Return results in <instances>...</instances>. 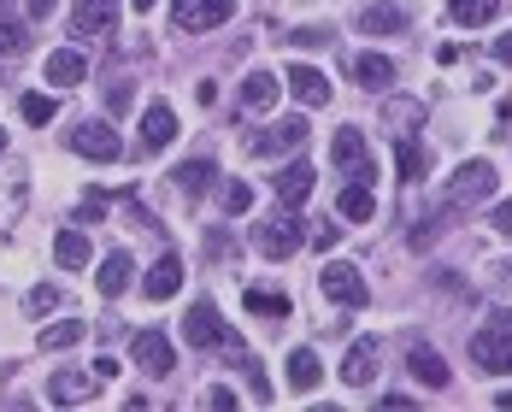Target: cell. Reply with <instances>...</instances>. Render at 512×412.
Returning <instances> with one entry per match:
<instances>
[{"mask_svg":"<svg viewBox=\"0 0 512 412\" xmlns=\"http://www.w3.org/2000/svg\"><path fill=\"white\" fill-rule=\"evenodd\" d=\"M307 195H312V165H307V159L283 165V171H277V201H283V206H301Z\"/></svg>","mask_w":512,"mask_h":412,"instance_id":"cell-21","label":"cell"},{"mask_svg":"<svg viewBox=\"0 0 512 412\" xmlns=\"http://www.w3.org/2000/svg\"><path fill=\"white\" fill-rule=\"evenodd\" d=\"M53 112H59L53 95H24V124H53Z\"/></svg>","mask_w":512,"mask_h":412,"instance_id":"cell-33","label":"cell"},{"mask_svg":"<svg viewBox=\"0 0 512 412\" xmlns=\"http://www.w3.org/2000/svg\"><path fill=\"white\" fill-rule=\"evenodd\" d=\"M53 12V0H30V18H48Z\"/></svg>","mask_w":512,"mask_h":412,"instance_id":"cell-42","label":"cell"},{"mask_svg":"<svg viewBox=\"0 0 512 412\" xmlns=\"http://www.w3.org/2000/svg\"><path fill=\"white\" fill-rule=\"evenodd\" d=\"M318 377H324L318 354H312V348H295V354H289V383H295V389H318Z\"/></svg>","mask_w":512,"mask_h":412,"instance_id":"cell-29","label":"cell"},{"mask_svg":"<svg viewBox=\"0 0 512 412\" xmlns=\"http://www.w3.org/2000/svg\"><path fill=\"white\" fill-rule=\"evenodd\" d=\"M53 259H59L65 271L89 265V236H83V230H59V242H53Z\"/></svg>","mask_w":512,"mask_h":412,"instance_id":"cell-27","label":"cell"},{"mask_svg":"<svg viewBox=\"0 0 512 412\" xmlns=\"http://www.w3.org/2000/svg\"><path fill=\"white\" fill-rule=\"evenodd\" d=\"M130 277H136V259H130V254H106L95 283H101V295H124V289H130Z\"/></svg>","mask_w":512,"mask_h":412,"instance_id":"cell-23","label":"cell"},{"mask_svg":"<svg viewBox=\"0 0 512 412\" xmlns=\"http://www.w3.org/2000/svg\"><path fill=\"white\" fill-rule=\"evenodd\" d=\"M359 30H365V36H401V30H407V6H395V0H371V6L359 12Z\"/></svg>","mask_w":512,"mask_h":412,"instance_id":"cell-14","label":"cell"},{"mask_svg":"<svg viewBox=\"0 0 512 412\" xmlns=\"http://www.w3.org/2000/svg\"><path fill=\"white\" fill-rule=\"evenodd\" d=\"M395 171H401V183H418L424 177V148L412 136H401V148H395Z\"/></svg>","mask_w":512,"mask_h":412,"instance_id":"cell-31","label":"cell"},{"mask_svg":"<svg viewBox=\"0 0 512 412\" xmlns=\"http://www.w3.org/2000/svg\"><path fill=\"white\" fill-rule=\"evenodd\" d=\"M230 12H236V0H177V6H171V24L195 36V30H212V24H224Z\"/></svg>","mask_w":512,"mask_h":412,"instance_id":"cell-8","label":"cell"},{"mask_svg":"<svg viewBox=\"0 0 512 412\" xmlns=\"http://www.w3.org/2000/svg\"><path fill=\"white\" fill-rule=\"evenodd\" d=\"M336 242H342V230H336V224H324V230H312V248H318V254H324V248H336Z\"/></svg>","mask_w":512,"mask_h":412,"instance_id":"cell-38","label":"cell"},{"mask_svg":"<svg viewBox=\"0 0 512 412\" xmlns=\"http://www.w3.org/2000/svg\"><path fill=\"white\" fill-rule=\"evenodd\" d=\"M71 154L95 159V165H112V159L124 154V142L112 136V124H77V136H71Z\"/></svg>","mask_w":512,"mask_h":412,"instance_id":"cell-9","label":"cell"},{"mask_svg":"<svg viewBox=\"0 0 512 412\" xmlns=\"http://www.w3.org/2000/svg\"><path fill=\"white\" fill-rule=\"evenodd\" d=\"M89 77V59L77 48H59V53H48V83L53 89H71V83H83Z\"/></svg>","mask_w":512,"mask_h":412,"instance_id":"cell-20","label":"cell"},{"mask_svg":"<svg viewBox=\"0 0 512 412\" xmlns=\"http://www.w3.org/2000/svg\"><path fill=\"white\" fill-rule=\"evenodd\" d=\"M71 30H77L83 42H106V36L118 30V0H77Z\"/></svg>","mask_w":512,"mask_h":412,"instance_id":"cell-6","label":"cell"},{"mask_svg":"<svg viewBox=\"0 0 512 412\" xmlns=\"http://www.w3.org/2000/svg\"><path fill=\"white\" fill-rule=\"evenodd\" d=\"M371 212H377V195H371L365 183H348V189H342V218H354V224H365Z\"/></svg>","mask_w":512,"mask_h":412,"instance_id":"cell-30","label":"cell"},{"mask_svg":"<svg viewBox=\"0 0 512 412\" xmlns=\"http://www.w3.org/2000/svg\"><path fill=\"white\" fill-rule=\"evenodd\" d=\"M95 389H101V377H89V371H53L48 377L53 407H83V401H95Z\"/></svg>","mask_w":512,"mask_h":412,"instance_id":"cell-10","label":"cell"},{"mask_svg":"<svg viewBox=\"0 0 512 412\" xmlns=\"http://www.w3.org/2000/svg\"><path fill=\"white\" fill-rule=\"evenodd\" d=\"M24 307H30L36 318H42V312H53V307H59V289H53V283H42V289H30V295H24Z\"/></svg>","mask_w":512,"mask_h":412,"instance_id":"cell-35","label":"cell"},{"mask_svg":"<svg viewBox=\"0 0 512 412\" xmlns=\"http://www.w3.org/2000/svg\"><path fill=\"white\" fill-rule=\"evenodd\" d=\"M495 195V165L489 159H471V165H460L454 171V189H448V201L454 206H477Z\"/></svg>","mask_w":512,"mask_h":412,"instance_id":"cell-4","label":"cell"},{"mask_svg":"<svg viewBox=\"0 0 512 412\" xmlns=\"http://www.w3.org/2000/svg\"><path fill=\"white\" fill-rule=\"evenodd\" d=\"M277 95H283V89H277L271 71H248V83H242V106H248V112H271Z\"/></svg>","mask_w":512,"mask_h":412,"instance_id":"cell-22","label":"cell"},{"mask_svg":"<svg viewBox=\"0 0 512 412\" xmlns=\"http://www.w3.org/2000/svg\"><path fill=\"white\" fill-rule=\"evenodd\" d=\"M148 6H154V0H136V12H148Z\"/></svg>","mask_w":512,"mask_h":412,"instance_id":"cell-44","label":"cell"},{"mask_svg":"<svg viewBox=\"0 0 512 412\" xmlns=\"http://www.w3.org/2000/svg\"><path fill=\"white\" fill-rule=\"evenodd\" d=\"M501 283H507V289H512V265H501Z\"/></svg>","mask_w":512,"mask_h":412,"instance_id":"cell-43","label":"cell"},{"mask_svg":"<svg viewBox=\"0 0 512 412\" xmlns=\"http://www.w3.org/2000/svg\"><path fill=\"white\" fill-rule=\"evenodd\" d=\"M448 12H454V24L477 30V24H489V18L501 12V0H448Z\"/></svg>","mask_w":512,"mask_h":412,"instance_id":"cell-28","label":"cell"},{"mask_svg":"<svg viewBox=\"0 0 512 412\" xmlns=\"http://www.w3.org/2000/svg\"><path fill=\"white\" fill-rule=\"evenodd\" d=\"M371 377H377V342H354L348 360H342V383L348 389H365Z\"/></svg>","mask_w":512,"mask_h":412,"instance_id":"cell-19","label":"cell"},{"mask_svg":"<svg viewBox=\"0 0 512 412\" xmlns=\"http://www.w3.org/2000/svg\"><path fill=\"white\" fill-rule=\"evenodd\" d=\"M130 354H136V365H142V371H154V377H165V371L177 365V354H171V336H165V330H136Z\"/></svg>","mask_w":512,"mask_h":412,"instance_id":"cell-11","label":"cell"},{"mask_svg":"<svg viewBox=\"0 0 512 412\" xmlns=\"http://www.w3.org/2000/svg\"><path fill=\"white\" fill-rule=\"evenodd\" d=\"M495 230H501V236H507V242H512V201L501 206V212H495Z\"/></svg>","mask_w":512,"mask_h":412,"instance_id":"cell-40","label":"cell"},{"mask_svg":"<svg viewBox=\"0 0 512 412\" xmlns=\"http://www.w3.org/2000/svg\"><path fill=\"white\" fill-rule=\"evenodd\" d=\"M183 342H195V348H224V342H230V324L218 318L212 301H195L189 318H183Z\"/></svg>","mask_w":512,"mask_h":412,"instance_id":"cell-5","label":"cell"},{"mask_svg":"<svg viewBox=\"0 0 512 412\" xmlns=\"http://www.w3.org/2000/svg\"><path fill=\"white\" fill-rule=\"evenodd\" d=\"M0 148H6V136H0Z\"/></svg>","mask_w":512,"mask_h":412,"instance_id":"cell-45","label":"cell"},{"mask_svg":"<svg viewBox=\"0 0 512 412\" xmlns=\"http://www.w3.org/2000/svg\"><path fill=\"white\" fill-rule=\"evenodd\" d=\"M354 77L365 83V89H389V83H395V65H389L383 53H359V59H354Z\"/></svg>","mask_w":512,"mask_h":412,"instance_id":"cell-25","label":"cell"},{"mask_svg":"<svg viewBox=\"0 0 512 412\" xmlns=\"http://www.w3.org/2000/svg\"><path fill=\"white\" fill-rule=\"evenodd\" d=\"M407 371L424 383V389H448V377H454V371H448V360H442L436 348H412V354H407Z\"/></svg>","mask_w":512,"mask_h":412,"instance_id":"cell-17","label":"cell"},{"mask_svg":"<svg viewBox=\"0 0 512 412\" xmlns=\"http://www.w3.org/2000/svg\"><path fill=\"white\" fill-rule=\"evenodd\" d=\"M289 42H295V48H324V42H330V24H324V30H295V36H289Z\"/></svg>","mask_w":512,"mask_h":412,"instance_id":"cell-36","label":"cell"},{"mask_svg":"<svg viewBox=\"0 0 512 412\" xmlns=\"http://www.w3.org/2000/svg\"><path fill=\"white\" fill-rule=\"evenodd\" d=\"M301 242H307V224H301L295 212H271V218L254 230V248H259L265 259H289Z\"/></svg>","mask_w":512,"mask_h":412,"instance_id":"cell-1","label":"cell"},{"mask_svg":"<svg viewBox=\"0 0 512 412\" xmlns=\"http://www.w3.org/2000/svg\"><path fill=\"white\" fill-rule=\"evenodd\" d=\"M171 136H177V112H171L165 101H154L148 112H142V148L159 154V148H171Z\"/></svg>","mask_w":512,"mask_h":412,"instance_id":"cell-15","label":"cell"},{"mask_svg":"<svg viewBox=\"0 0 512 412\" xmlns=\"http://www.w3.org/2000/svg\"><path fill=\"white\" fill-rule=\"evenodd\" d=\"M301 142H307V124H301V118H277L265 136H254V154H265V159L271 154H295Z\"/></svg>","mask_w":512,"mask_h":412,"instance_id":"cell-13","label":"cell"},{"mask_svg":"<svg viewBox=\"0 0 512 412\" xmlns=\"http://www.w3.org/2000/svg\"><path fill=\"white\" fill-rule=\"evenodd\" d=\"M471 360L507 371V360H512V312H489V324L471 336Z\"/></svg>","mask_w":512,"mask_h":412,"instance_id":"cell-2","label":"cell"},{"mask_svg":"<svg viewBox=\"0 0 512 412\" xmlns=\"http://www.w3.org/2000/svg\"><path fill=\"white\" fill-rule=\"evenodd\" d=\"M24 42H30V30H24L18 18L0 12V53H24Z\"/></svg>","mask_w":512,"mask_h":412,"instance_id":"cell-32","label":"cell"},{"mask_svg":"<svg viewBox=\"0 0 512 412\" xmlns=\"http://www.w3.org/2000/svg\"><path fill=\"white\" fill-rule=\"evenodd\" d=\"M318 289L336 301V307H365V277H359V265H348V259H330L324 265V277H318Z\"/></svg>","mask_w":512,"mask_h":412,"instance_id":"cell-3","label":"cell"},{"mask_svg":"<svg viewBox=\"0 0 512 412\" xmlns=\"http://www.w3.org/2000/svg\"><path fill=\"white\" fill-rule=\"evenodd\" d=\"M242 307L254 312V318H289V295L283 289H248Z\"/></svg>","mask_w":512,"mask_h":412,"instance_id":"cell-26","label":"cell"},{"mask_svg":"<svg viewBox=\"0 0 512 412\" xmlns=\"http://www.w3.org/2000/svg\"><path fill=\"white\" fill-rule=\"evenodd\" d=\"M171 183H177V195H189V201H195V195H206V189L218 183V165H212V159H189V165H177V171H171Z\"/></svg>","mask_w":512,"mask_h":412,"instance_id":"cell-18","label":"cell"},{"mask_svg":"<svg viewBox=\"0 0 512 412\" xmlns=\"http://www.w3.org/2000/svg\"><path fill=\"white\" fill-rule=\"evenodd\" d=\"M83 336H89V324H83V318H59V324L42 330V354H65V348H77Z\"/></svg>","mask_w":512,"mask_h":412,"instance_id":"cell-24","label":"cell"},{"mask_svg":"<svg viewBox=\"0 0 512 412\" xmlns=\"http://www.w3.org/2000/svg\"><path fill=\"white\" fill-rule=\"evenodd\" d=\"M248 206H254V189H248V183H224V212H230V218L248 212Z\"/></svg>","mask_w":512,"mask_h":412,"instance_id":"cell-34","label":"cell"},{"mask_svg":"<svg viewBox=\"0 0 512 412\" xmlns=\"http://www.w3.org/2000/svg\"><path fill=\"white\" fill-rule=\"evenodd\" d=\"M330 159H336V171H342V177H354V183H371V148H365V136H359V130H336V142H330Z\"/></svg>","mask_w":512,"mask_h":412,"instance_id":"cell-7","label":"cell"},{"mask_svg":"<svg viewBox=\"0 0 512 412\" xmlns=\"http://www.w3.org/2000/svg\"><path fill=\"white\" fill-rule=\"evenodd\" d=\"M177 289H183V259H177V254L154 259V271H148V283H142V295H148V301H171Z\"/></svg>","mask_w":512,"mask_h":412,"instance_id":"cell-16","label":"cell"},{"mask_svg":"<svg viewBox=\"0 0 512 412\" xmlns=\"http://www.w3.org/2000/svg\"><path fill=\"white\" fill-rule=\"evenodd\" d=\"M101 212H106V201H101V195H89V201L77 206V218H89V224H95V218H101Z\"/></svg>","mask_w":512,"mask_h":412,"instance_id":"cell-39","label":"cell"},{"mask_svg":"<svg viewBox=\"0 0 512 412\" xmlns=\"http://www.w3.org/2000/svg\"><path fill=\"white\" fill-rule=\"evenodd\" d=\"M206 407H218V412L230 407V412H236V389H224V383H218V389H206Z\"/></svg>","mask_w":512,"mask_h":412,"instance_id":"cell-37","label":"cell"},{"mask_svg":"<svg viewBox=\"0 0 512 412\" xmlns=\"http://www.w3.org/2000/svg\"><path fill=\"white\" fill-rule=\"evenodd\" d=\"M495 59H501V65H512V30L501 36V42H495Z\"/></svg>","mask_w":512,"mask_h":412,"instance_id":"cell-41","label":"cell"},{"mask_svg":"<svg viewBox=\"0 0 512 412\" xmlns=\"http://www.w3.org/2000/svg\"><path fill=\"white\" fill-rule=\"evenodd\" d=\"M283 83H289V95H295V101H307V106H330V95H336V89H330V77H324V71H312V65H289V71H283Z\"/></svg>","mask_w":512,"mask_h":412,"instance_id":"cell-12","label":"cell"}]
</instances>
